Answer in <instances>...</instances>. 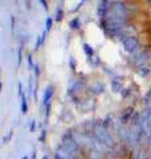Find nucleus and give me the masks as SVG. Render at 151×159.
I'll use <instances>...</instances> for the list:
<instances>
[{"mask_svg": "<svg viewBox=\"0 0 151 159\" xmlns=\"http://www.w3.org/2000/svg\"><path fill=\"white\" fill-rule=\"evenodd\" d=\"M125 45H126V49H129L130 52H133V51L137 48V40H135V38L129 37L126 40V42H125Z\"/></svg>", "mask_w": 151, "mask_h": 159, "instance_id": "f257e3e1", "label": "nucleus"}, {"mask_svg": "<svg viewBox=\"0 0 151 159\" xmlns=\"http://www.w3.org/2000/svg\"><path fill=\"white\" fill-rule=\"evenodd\" d=\"M51 19H48V23H47V25H48V29H49V28H51Z\"/></svg>", "mask_w": 151, "mask_h": 159, "instance_id": "f03ea898", "label": "nucleus"}]
</instances>
